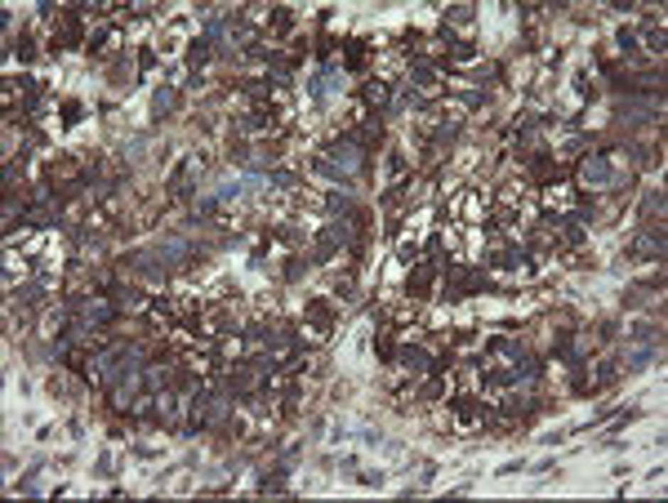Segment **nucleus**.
Listing matches in <instances>:
<instances>
[{
  "label": "nucleus",
  "mask_w": 668,
  "mask_h": 503,
  "mask_svg": "<svg viewBox=\"0 0 668 503\" xmlns=\"http://www.w3.org/2000/svg\"><path fill=\"white\" fill-rule=\"evenodd\" d=\"M664 254V227L655 223V227H646L642 237H637V245H632V259H659Z\"/></svg>",
  "instance_id": "nucleus-3"
},
{
  "label": "nucleus",
  "mask_w": 668,
  "mask_h": 503,
  "mask_svg": "<svg viewBox=\"0 0 668 503\" xmlns=\"http://www.w3.org/2000/svg\"><path fill=\"white\" fill-rule=\"evenodd\" d=\"M174 103H178L174 85H161V90L152 94V112H156V116H170V112H174Z\"/></svg>",
  "instance_id": "nucleus-7"
},
{
  "label": "nucleus",
  "mask_w": 668,
  "mask_h": 503,
  "mask_svg": "<svg viewBox=\"0 0 668 503\" xmlns=\"http://www.w3.org/2000/svg\"><path fill=\"white\" fill-rule=\"evenodd\" d=\"M432 276H437V259H428L424 267H414V272H410V294H414V298H424V294H428V285H432Z\"/></svg>",
  "instance_id": "nucleus-4"
},
{
  "label": "nucleus",
  "mask_w": 668,
  "mask_h": 503,
  "mask_svg": "<svg viewBox=\"0 0 668 503\" xmlns=\"http://www.w3.org/2000/svg\"><path fill=\"white\" fill-rule=\"evenodd\" d=\"M63 121H67V125H76V121H80V103H67V116H63Z\"/></svg>",
  "instance_id": "nucleus-12"
},
{
  "label": "nucleus",
  "mask_w": 668,
  "mask_h": 503,
  "mask_svg": "<svg viewBox=\"0 0 668 503\" xmlns=\"http://www.w3.org/2000/svg\"><path fill=\"white\" fill-rule=\"evenodd\" d=\"M361 139H352V134H348V139H334L330 143V161H334V170L339 174H352L357 165H361Z\"/></svg>",
  "instance_id": "nucleus-2"
},
{
  "label": "nucleus",
  "mask_w": 668,
  "mask_h": 503,
  "mask_svg": "<svg viewBox=\"0 0 668 503\" xmlns=\"http://www.w3.org/2000/svg\"><path fill=\"white\" fill-rule=\"evenodd\" d=\"M410 85H419V90H428V85H437V67H428V63H419L410 72Z\"/></svg>",
  "instance_id": "nucleus-8"
},
{
  "label": "nucleus",
  "mask_w": 668,
  "mask_h": 503,
  "mask_svg": "<svg viewBox=\"0 0 668 503\" xmlns=\"http://www.w3.org/2000/svg\"><path fill=\"white\" fill-rule=\"evenodd\" d=\"M615 40H620V49H632V45H637V31L628 27V31H620V36H615Z\"/></svg>",
  "instance_id": "nucleus-11"
},
{
  "label": "nucleus",
  "mask_w": 668,
  "mask_h": 503,
  "mask_svg": "<svg viewBox=\"0 0 668 503\" xmlns=\"http://www.w3.org/2000/svg\"><path fill=\"white\" fill-rule=\"evenodd\" d=\"M361 98L370 107H379V112H388V103H392V94H388V85H379V80H370V85L361 90Z\"/></svg>",
  "instance_id": "nucleus-6"
},
{
  "label": "nucleus",
  "mask_w": 668,
  "mask_h": 503,
  "mask_svg": "<svg viewBox=\"0 0 668 503\" xmlns=\"http://www.w3.org/2000/svg\"><path fill=\"white\" fill-rule=\"evenodd\" d=\"M397 361L406 365V370H428V361H432V357H428L424 347H414V343H406V347L397 352Z\"/></svg>",
  "instance_id": "nucleus-5"
},
{
  "label": "nucleus",
  "mask_w": 668,
  "mask_h": 503,
  "mask_svg": "<svg viewBox=\"0 0 668 503\" xmlns=\"http://www.w3.org/2000/svg\"><path fill=\"white\" fill-rule=\"evenodd\" d=\"M205 58H210V36H200V40L192 45V54H188V63H192V67H200V63H205Z\"/></svg>",
  "instance_id": "nucleus-10"
},
{
  "label": "nucleus",
  "mask_w": 668,
  "mask_h": 503,
  "mask_svg": "<svg viewBox=\"0 0 668 503\" xmlns=\"http://www.w3.org/2000/svg\"><path fill=\"white\" fill-rule=\"evenodd\" d=\"M455 418H459V423H477V418H481V406L468 396V401H459V406H455Z\"/></svg>",
  "instance_id": "nucleus-9"
},
{
  "label": "nucleus",
  "mask_w": 668,
  "mask_h": 503,
  "mask_svg": "<svg viewBox=\"0 0 668 503\" xmlns=\"http://www.w3.org/2000/svg\"><path fill=\"white\" fill-rule=\"evenodd\" d=\"M579 183H588V188H610L615 183V161L606 152H597L579 165Z\"/></svg>",
  "instance_id": "nucleus-1"
}]
</instances>
